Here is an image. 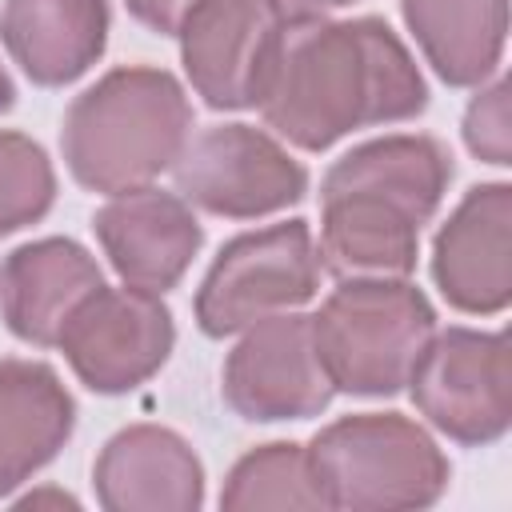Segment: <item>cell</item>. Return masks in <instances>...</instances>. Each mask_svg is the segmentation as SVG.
I'll use <instances>...</instances> for the list:
<instances>
[{
  "mask_svg": "<svg viewBox=\"0 0 512 512\" xmlns=\"http://www.w3.org/2000/svg\"><path fill=\"white\" fill-rule=\"evenodd\" d=\"M256 108L288 144L324 152L356 128L416 120L428 84L380 16H288Z\"/></svg>",
  "mask_w": 512,
  "mask_h": 512,
  "instance_id": "obj_1",
  "label": "cell"
},
{
  "mask_svg": "<svg viewBox=\"0 0 512 512\" xmlns=\"http://www.w3.org/2000/svg\"><path fill=\"white\" fill-rule=\"evenodd\" d=\"M448 180L452 152L424 132L376 136L344 152L320 184V268L336 280L408 276Z\"/></svg>",
  "mask_w": 512,
  "mask_h": 512,
  "instance_id": "obj_2",
  "label": "cell"
},
{
  "mask_svg": "<svg viewBox=\"0 0 512 512\" xmlns=\"http://www.w3.org/2000/svg\"><path fill=\"white\" fill-rule=\"evenodd\" d=\"M192 132L184 84L152 64H124L84 88L60 128L72 180L88 192H132L176 164Z\"/></svg>",
  "mask_w": 512,
  "mask_h": 512,
  "instance_id": "obj_3",
  "label": "cell"
},
{
  "mask_svg": "<svg viewBox=\"0 0 512 512\" xmlns=\"http://www.w3.org/2000/svg\"><path fill=\"white\" fill-rule=\"evenodd\" d=\"M308 468L324 508L404 512L428 508L448 488V456L404 412H352L308 440Z\"/></svg>",
  "mask_w": 512,
  "mask_h": 512,
  "instance_id": "obj_4",
  "label": "cell"
},
{
  "mask_svg": "<svg viewBox=\"0 0 512 512\" xmlns=\"http://www.w3.org/2000/svg\"><path fill=\"white\" fill-rule=\"evenodd\" d=\"M436 332L432 300L396 280H340L312 312L316 352L336 392L396 396Z\"/></svg>",
  "mask_w": 512,
  "mask_h": 512,
  "instance_id": "obj_5",
  "label": "cell"
},
{
  "mask_svg": "<svg viewBox=\"0 0 512 512\" xmlns=\"http://www.w3.org/2000/svg\"><path fill=\"white\" fill-rule=\"evenodd\" d=\"M320 288V256L308 220H284L232 236L196 288V324L204 336H236L276 312L308 304Z\"/></svg>",
  "mask_w": 512,
  "mask_h": 512,
  "instance_id": "obj_6",
  "label": "cell"
},
{
  "mask_svg": "<svg viewBox=\"0 0 512 512\" xmlns=\"http://www.w3.org/2000/svg\"><path fill=\"white\" fill-rule=\"evenodd\" d=\"M176 196L224 220H256L304 200L308 168L264 128L212 124L172 164Z\"/></svg>",
  "mask_w": 512,
  "mask_h": 512,
  "instance_id": "obj_7",
  "label": "cell"
},
{
  "mask_svg": "<svg viewBox=\"0 0 512 512\" xmlns=\"http://www.w3.org/2000/svg\"><path fill=\"white\" fill-rule=\"evenodd\" d=\"M420 416L464 448L496 444L512 424V360L504 332L444 328L424 344L412 376Z\"/></svg>",
  "mask_w": 512,
  "mask_h": 512,
  "instance_id": "obj_8",
  "label": "cell"
},
{
  "mask_svg": "<svg viewBox=\"0 0 512 512\" xmlns=\"http://www.w3.org/2000/svg\"><path fill=\"white\" fill-rule=\"evenodd\" d=\"M176 344L168 304L144 288L100 284L64 324L56 348L76 380L100 396H124L156 376Z\"/></svg>",
  "mask_w": 512,
  "mask_h": 512,
  "instance_id": "obj_9",
  "label": "cell"
},
{
  "mask_svg": "<svg viewBox=\"0 0 512 512\" xmlns=\"http://www.w3.org/2000/svg\"><path fill=\"white\" fill-rule=\"evenodd\" d=\"M220 392L228 408L252 424L320 416L336 388L316 352L312 316L292 308L244 328L240 344L224 360Z\"/></svg>",
  "mask_w": 512,
  "mask_h": 512,
  "instance_id": "obj_10",
  "label": "cell"
},
{
  "mask_svg": "<svg viewBox=\"0 0 512 512\" xmlns=\"http://www.w3.org/2000/svg\"><path fill=\"white\" fill-rule=\"evenodd\" d=\"M284 20L272 0H200L176 32L192 92L216 112L256 108Z\"/></svg>",
  "mask_w": 512,
  "mask_h": 512,
  "instance_id": "obj_11",
  "label": "cell"
},
{
  "mask_svg": "<svg viewBox=\"0 0 512 512\" xmlns=\"http://www.w3.org/2000/svg\"><path fill=\"white\" fill-rule=\"evenodd\" d=\"M432 280L456 312L496 316L512 300V184L464 192L432 240Z\"/></svg>",
  "mask_w": 512,
  "mask_h": 512,
  "instance_id": "obj_12",
  "label": "cell"
},
{
  "mask_svg": "<svg viewBox=\"0 0 512 512\" xmlns=\"http://www.w3.org/2000/svg\"><path fill=\"white\" fill-rule=\"evenodd\" d=\"M92 232L116 276L156 296L184 280L192 256L204 244V228L188 200L152 184L116 192L92 216Z\"/></svg>",
  "mask_w": 512,
  "mask_h": 512,
  "instance_id": "obj_13",
  "label": "cell"
},
{
  "mask_svg": "<svg viewBox=\"0 0 512 512\" xmlns=\"http://www.w3.org/2000/svg\"><path fill=\"white\" fill-rule=\"evenodd\" d=\"M100 284L104 272L84 244L68 236L28 240L0 264V316L16 340L56 348L72 312Z\"/></svg>",
  "mask_w": 512,
  "mask_h": 512,
  "instance_id": "obj_14",
  "label": "cell"
},
{
  "mask_svg": "<svg viewBox=\"0 0 512 512\" xmlns=\"http://www.w3.org/2000/svg\"><path fill=\"white\" fill-rule=\"evenodd\" d=\"M92 484L108 512H196L204 504L200 456L160 424L120 428L100 448Z\"/></svg>",
  "mask_w": 512,
  "mask_h": 512,
  "instance_id": "obj_15",
  "label": "cell"
},
{
  "mask_svg": "<svg viewBox=\"0 0 512 512\" xmlns=\"http://www.w3.org/2000/svg\"><path fill=\"white\" fill-rule=\"evenodd\" d=\"M108 0H4L0 40L40 88L80 80L108 48Z\"/></svg>",
  "mask_w": 512,
  "mask_h": 512,
  "instance_id": "obj_16",
  "label": "cell"
},
{
  "mask_svg": "<svg viewBox=\"0 0 512 512\" xmlns=\"http://www.w3.org/2000/svg\"><path fill=\"white\" fill-rule=\"evenodd\" d=\"M76 428V400L44 360H0V496L32 480Z\"/></svg>",
  "mask_w": 512,
  "mask_h": 512,
  "instance_id": "obj_17",
  "label": "cell"
},
{
  "mask_svg": "<svg viewBox=\"0 0 512 512\" xmlns=\"http://www.w3.org/2000/svg\"><path fill=\"white\" fill-rule=\"evenodd\" d=\"M404 24L448 88H480L508 40V0H400Z\"/></svg>",
  "mask_w": 512,
  "mask_h": 512,
  "instance_id": "obj_18",
  "label": "cell"
},
{
  "mask_svg": "<svg viewBox=\"0 0 512 512\" xmlns=\"http://www.w3.org/2000/svg\"><path fill=\"white\" fill-rule=\"evenodd\" d=\"M220 508H324V496L308 468V448L292 440H272L244 452L220 488Z\"/></svg>",
  "mask_w": 512,
  "mask_h": 512,
  "instance_id": "obj_19",
  "label": "cell"
},
{
  "mask_svg": "<svg viewBox=\"0 0 512 512\" xmlns=\"http://www.w3.org/2000/svg\"><path fill=\"white\" fill-rule=\"evenodd\" d=\"M56 204V172L48 152L12 128H0V236L48 216Z\"/></svg>",
  "mask_w": 512,
  "mask_h": 512,
  "instance_id": "obj_20",
  "label": "cell"
},
{
  "mask_svg": "<svg viewBox=\"0 0 512 512\" xmlns=\"http://www.w3.org/2000/svg\"><path fill=\"white\" fill-rule=\"evenodd\" d=\"M508 80L496 76L488 88H480L464 112V144L472 156L504 168L512 164V112H508Z\"/></svg>",
  "mask_w": 512,
  "mask_h": 512,
  "instance_id": "obj_21",
  "label": "cell"
},
{
  "mask_svg": "<svg viewBox=\"0 0 512 512\" xmlns=\"http://www.w3.org/2000/svg\"><path fill=\"white\" fill-rule=\"evenodd\" d=\"M128 4V16L136 24H144L148 32L156 36H176L180 24L188 20V12L200 4V0H124Z\"/></svg>",
  "mask_w": 512,
  "mask_h": 512,
  "instance_id": "obj_22",
  "label": "cell"
},
{
  "mask_svg": "<svg viewBox=\"0 0 512 512\" xmlns=\"http://www.w3.org/2000/svg\"><path fill=\"white\" fill-rule=\"evenodd\" d=\"M284 16H324L332 8H344V4H356V0H272Z\"/></svg>",
  "mask_w": 512,
  "mask_h": 512,
  "instance_id": "obj_23",
  "label": "cell"
},
{
  "mask_svg": "<svg viewBox=\"0 0 512 512\" xmlns=\"http://www.w3.org/2000/svg\"><path fill=\"white\" fill-rule=\"evenodd\" d=\"M16 104V84H12V76L4 72V64H0V112H8Z\"/></svg>",
  "mask_w": 512,
  "mask_h": 512,
  "instance_id": "obj_24",
  "label": "cell"
}]
</instances>
